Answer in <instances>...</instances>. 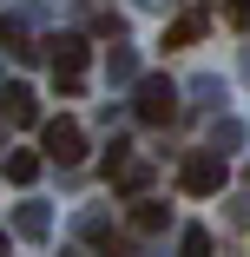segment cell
I'll return each mask as SVG.
<instances>
[{
    "label": "cell",
    "instance_id": "obj_6",
    "mask_svg": "<svg viewBox=\"0 0 250 257\" xmlns=\"http://www.w3.org/2000/svg\"><path fill=\"white\" fill-rule=\"evenodd\" d=\"M106 178H112V191H125V198H145V185H152V165H145V159H119Z\"/></svg>",
    "mask_w": 250,
    "mask_h": 257
},
{
    "label": "cell",
    "instance_id": "obj_5",
    "mask_svg": "<svg viewBox=\"0 0 250 257\" xmlns=\"http://www.w3.org/2000/svg\"><path fill=\"white\" fill-rule=\"evenodd\" d=\"M0 119L33 125V119H40V99H33V86H0Z\"/></svg>",
    "mask_w": 250,
    "mask_h": 257
},
{
    "label": "cell",
    "instance_id": "obj_13",
    "mask_svg": "<svg viewBox=\"0 0 250 257\" xmlns=\"http://www.w3.org/2000/svg\"><path fill=\"white\" fill-rule=\"evenodd\" d=\"M230 27H250V0H230Z\"/></svg>",
    "mask_w": 250,
    "mask_h": 257
},
{
    "label": "cell",
    "instance_id": "obj_12",
    "mask_svg": "<svg viewBox=\"0 0 250 257\" xmlns=\"http://www.w3.org/2000/svg\"><path fill=\"white\" fill-rule=\"evenodd\" d=\"M20 231H27V237H46V211H40V204H27V211H20Z\"/></svg>",
    "mask_w": 250,
    "mask_h": 257
},
{
    "label": "cell",
    "instance_id": "obj_2",
    "mask_svg": "<svg viewBox=\"0 0 250 257\" xmlns=\"http://www.w3.org/2000/svg\"><path fill=\"white\" fill-rule=\"evenodd\" d=\"M224 159H217V152H191V159L178 165V191L184 198H211V191H224Z\"/></svg>",
    "mask_w": 250,
    "mask_h": 257
},
{
    "label": "cell",
    "instance_id": "obj_10",
    "mask_svg": "<svg viewBox=\"0 0 250 257\" xmlns=\"http://www.w3.org/2000/svg\"><path fill=\"white\" fill-rule=\"evenodd\" d=\"M178 257H211V231H204V224H191L184 244H178Z\"/></svg>",
    "mask_w": 250,
    "mask_h": 257
},
{
    "label": "cell",
    "instance_id": "obj_4",
    "mask_svg": "<svg viewBox=\"0 0 250 257\" xmlns=\"http://www.w3.org/2000/svg\"><path fill=\"white\" fill-rule=\"evenodd\" d=\"M138 119L145 125H171L178 119V86L171 79H138Z\"/></svg>",
    "mask_w": 250,
    "mask_h": 257
},
{
    "label": "cell",
    "instance_id": "obj_8",
    "mask_svg": "<svg viewBox=\"0 0 250 257\" xmlns=\"http://www.w3.org/2000/svg\"><path fill=\"white\" fill-rule=\"evenodd\" d=\"M132 231H165V204L158 198H132Z\"/></svg>",
    "mask_w": 250,
    "mask_h": 257
},
{
    "label": "cell",
    "instance_id": "obj_14",
    "mask_svg": "<svg viewBox=\"0 0 250 257\" xmlns=\"http://www.w3.org/2000/svg\"><path fill=\"white\" fill-rule=\"evenodd\" d=\"M0 250H7V231H0Z\"/></svg>",
    "mask_w": 250,
    "mask_h": 257
},
{
    "label": "cell",
    "instance_id": "obj_1",
    "mask_svg": "<svg viewBox=\"0 0 250 257\" xmlns=\"http://www.w3.org/2000/svg\"><path fill=\"white\" fill-rule=\"evenodd\" d=\"M46 46H53V79H60V92H79V79H86V66H92L86 33H60V40H46Z\"/></svg>",
    "mask_w": 250,
    "mask_h": 257
},
{
    "label": "cell",
    "instance_id": "obj_11",
    "mask_svg": "<svg viewBox=\"0 0 250 257\" xmlns=\"http://www.w3.org/2000/svg\"><path fill=\"white\" fill-rule=\"evenodd\" d=\"M0 40H7V46H14V60H33V53H40V46H27V33H20L14 20H0Z\"/></svg>",
    "mask_w": 250,
    "mask_h": 257
},
{
    "label": "cell",
    "instance_id": "obj_9",
    "mask_svg": "<svg viewBox=\"0 0 250 257\" xmlns=\"http://www.w3.org/2000/svg\"><path fill=\"white\" fill-rule=\"evenodd\" d=\"M40 165H46L40 152H7V178H14V185H33V178H40Z\"/></svg>",
    "mask_w": 250,
    "mask_h": 257
},
{
    "label": "cell",
    "instance_id": "obj_7",
    "mask_svg": "<svg viewBox=\"0 0 250 257\" xmlns=\"http://www.w3.org/2000/svg\"><path fill=\"white\" fill-rule=\"evenodd\" d=\"M204 27H211V14L191 7V14H178V20L165 27V46H191V40H204Z\"/></svg>",
    "mask_w": 250,
    "mask_h": 257
},
{
    "label": "cell",
    "instance_id": "obj_3",
    "mask_svg": "<svg viewBox=\"0 0 250 257\" xmlns=\"http://www.w3.org/2000/svg\"><path fill=\"white\" fill-rule=\"evenodd\" d=\"M40 139H46L40 159H53V165H79V159H86V132H79L73 119H46V125H40Z\"/></svg>",
    "mask_w": 250,
    "mask_h": 257
}]
</instances>
